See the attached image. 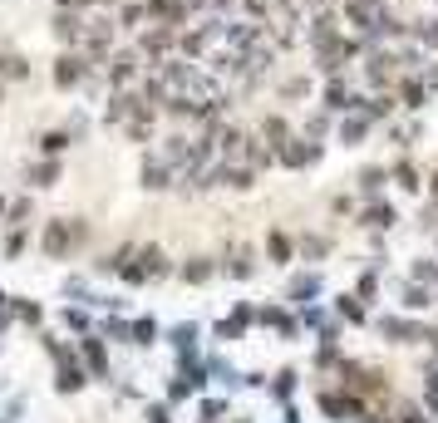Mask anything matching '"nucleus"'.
Returning a JSON list of instances; mask_svg holds the SVG:
<instances>
[{"mask_svg":"<svg viewBox=\"0 0 438 423\" xmlns=\"http://www.w3.org/2000/svg\"><path fill=\"white\" fill-rule=\"evenodd\" d=\"M399 104H404V108H424V104H429V84H424V74H404V79H399Z\"/></svg>","mask_w":438,"mask_h":423,"instance_id":"nucleus-1","label":"nucleus"},{"mask_svg":"<svg viewBox=\"0 0 438 423\" xmlns=\"http://www.w3.org/2000/svg\"><path fill=\"white\" fill-rule=\"evenodd\" d=\"M409 35H414V45H424V50H438V15H424V20H414V25H409Z\"/></svg>","mask_w":438,"mask_h":423,"instance_id":"nucleus-2","label":"nucleus"},{"mask_svg":"<svg viewBox=\"0 0 438 423\" xmlns=\"http://www.w3.org/2000/svg\"><path fill=\"white\" fill-rule=\"evenodd\" d=\"M364 133H369V113H364V108H359L355 118H345V123H340V138H345L350 148H355V143H359Z\"/></svg>","mask_w":438,"mask_h":423,"instance_id":"nucleus-3","label":"nucleus"},{"mask_svg":"<svg viewBox=\"0 0 438 423\" xmlns=\"http://www.w3.org/2000/svg\"><path fill=\"white\" fill-rule=\"evenodd\" d=\"M168 45H173V30H148L143 35V54H163Z\"/></svg>","mask_w":438,"mask_h":423,"instance_id":"nucleus-4","label":"nucleus"},{"mask_svg":"<svg viewBox=\"0 0 438 423\" xmlns=\"http://www.w3.org/2000/svg\"><path fill=\"white\" fill-rule=\"evenodd\" d=\"M79 79H84V59L64 54V59H59V84H79Z\"/></svg>","mask_w":438,"mask_h":423,"instance_id":"nucleus-5","label":"nucleus"},{"mask_svg":"<svg viewBox=\"0 0 438 423\" xmlns=\"http://www.w3.org/2000/svg\"><path fill=\"white\" fill-rule=\"evenodd\" d=\"M133 64H138V54H118L113 59V84H128L133 79Z\"/></svg>","mask_w":438,"mask_h":423,"instance_id":"nucleus-6","label":"nucleus"},{"mask_svg":"<svg viewBox=\"0 0 438 423\" xmlns=\"http://www.w3.org/2000/svg\"><path fill=\"white\" fill-rule=\"evenodd\" d=\"M394 182L414 192V187H419V173H414V163H394Z\"/></svg>","mask_w":438,"mask_h":423,"instance_id":"nucleus-7","label":"nucleus"},{"mask_svg":"<svg viewBox=\"0 0 438 423\" xmlns=\"http://www.w3.org/2000/svg\"><path fill=\"white\" fill-rule=\"evenodd\" d=\"M359 187H364V192H379V187H384V168H364V173H359Z\"/></svg>","mask_w":438,"mask_h":423,"instance_id":"nucleus-8","label":"nucleus"},{"mask_svg":"<svg viewBox=\"0 0 438 423\" xmlns=\"http://www.w3.org/2000/svg\"><path fill=\"white\" fill-rule=\"evenodd\" d=\"M364 216H369V226H389V221H394V212H389V207H369Z\"/></svg>","mask_w":438,"mask_h":423,"instance_id":"nucleus-9","label":"nucleus"},{"mask_svg":"<svg viewBox=\"0 0 438 423\" xmlns=\"http://www.w3.org/2000/svg\"><path fill=\"white\" fill-rule=\"evenodd\" d=\"M424 84H429V94H438V59H429V69H424Z\"/></svg>","mask_w":438,"mask_h":423,"instance_id":"nucleus-10","label":"nucleus"},{"mask_svg":"<svg viewBox=\"0 0 438 423\" xmlns=\"http://www.w3.org/2000/svg\"><path fill=\"white\" fill-rule=\"evenodd\" d=\"M281 94H286V99H301V94H306V79H291V84H286Z\"/></svg>","mask_w":438,"mask_h":423,"instance_id":"nucleus-11","label":"nucleus"},{"mask_svg":"<svg viewBox=\"0 0 438 423\" xmlns=\"http://www.w3.org/2000/svg\"><path fill=\"white\" fill-rule=\"evenodd\" d=\"M434 197H438V173H434Z\"/></svg>","mask_w":438,"mask_h":423,"instance_id":"nucleus-12","label":"nucleus"}]
</instances>
